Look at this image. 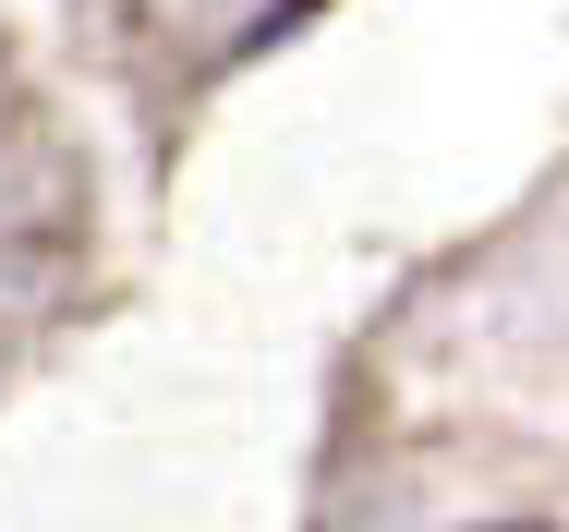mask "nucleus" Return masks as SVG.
<instances>
[{"label":"nucleus","instance_id":"f257e3e1","mask_svg":"<svg viewBox=\"0 0 569 532\" xmlns=\"http://www.w3.org/2000/svg\"><path fill=\"white\" fill-rule=\"evenodd\" d=\"M485 532H533V521H485Z\"/></svg>","mask_w":569,"mask_h":532}]
</instances>
